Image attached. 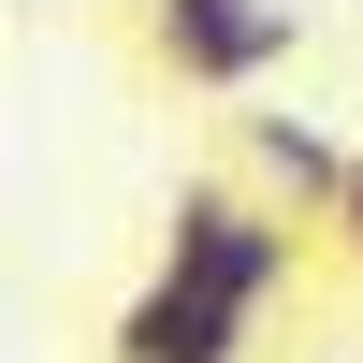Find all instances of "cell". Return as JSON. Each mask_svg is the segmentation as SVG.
Wrapping results in <instances>:
<instances>
[{
  "mask_svg": "<svg viewBox=\"0 0 363 363\" xmlns=\"http://www.w3.org/2000/svg\"><path fill=\"white\" fill-rule=\"evenodd\" d=\"M160 262H174V277H203V291H233V306H277L291 262H306V233H291L277 189L189 174V189H174V218H160Z\"/></svg>",
  "mask_w": 363,
  "mask_h": 363,
  "instance_id": "cell-1",
  "label": "cell"
},
{
  "mask_svg": "<svg viewBox=\"0 0 363 363\" xmlns=\"http://www.w3.org/2000/svg\"><path fill=\"white\" fill-rule=\"evenodd\" d=\"M291 44H306V0H145V58L203 102H247Z\"/></svg>",
  "mask_w": 363,
  "mask_h": 363,
  "instance_id": "cell-2",
  "label": "cell"
},
{
  "mask_svg": "<svg viewBox=\"0 0 363 363\" xmlns=\"http://www.w3.org/2000/svg\"><path fill=\"white\" fill-rule=\"evenodd\" d=\"M247 335H262V306H233V291L145 262V291L102 320V363H247Z\"/></svg>",
  "mask_w": 363,
  "mask_h": 363,
  "instance_id": "cell-3",
  "label": "cell"
},
{
  "mask_svg": "<svg viewBox=\"0 0 363 363\" xmlns=\"http://www.w3.org/2000/svg\"><path fill=\"white\" fill-rule=\"evenodd\" d=\"M233 145H247V174L291 203V218H335V203H349V160H363V145H335L320 116H291V102H247Z\"/></svg>",
  "mask_w": 363,
  "mask_h": 363,
  "instance_id": "cell-4",
  "label": "cell"
},
{
  "mask_svg": "<svg viewBox=\"0 0 363 363\" xmlns=\"http://www.w3.org/2000/svg\"><path fill=\"white\" fill-rule=\"evenodd\" d=\"M320 233H335V247L363 262V160H349V203H335V218H320Z\"/></svg>",
  "mask_w": 363,
  "mask_h": 363,
  "instance_id": "cell-5",
  "label": "cell"
}]
</instances>
